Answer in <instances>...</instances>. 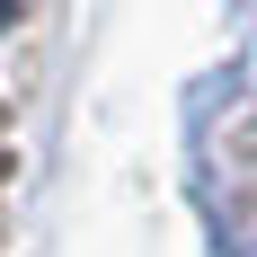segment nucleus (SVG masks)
I'll return each mask as SVG.
<instances>
[{"label":"nucleus","instance_id":"f257e3e1","mask_svg":"<svg viewBox=\"0 0 257 257\" xmlns=\"http://www.w3.org/2000/svg\"><path fill=\"white\" fill-rule=\"evenodd\" d=\"M9 9H18V0H0V18H9Z\"/></svg>","mask_w":257,"mask_h":257}]
</instances>
